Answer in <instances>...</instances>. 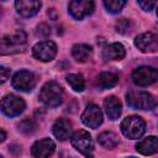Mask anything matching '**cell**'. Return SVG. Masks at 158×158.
<instances>
[{
    "label": "cell",
    "instance_id": "obj_29",
    "mask_svg": "<svg viewBox=\"0 0 158 158\" xmlns=\"http://www.w3.org/2000/svg\"><path fill=\"white\" fill-rule=\"evenodd\" d=\"M157 16H158V9H157Z\"/></svg>",
    "mask_w": 158,
    "mask_h": 158
},
{
    "label": "cell",
    "instance_id": "obj_21",
    "mask_svg": "<svg viewBox=\"0 0 158 158\" xmlns=\"http://www.w3.org/2000/svg\"><path fill=\"white\" fill-rule=\"evenodd\" d=\"M118 83V77L110 72H104L98 77V85L101 89H110L114 88Z\"/></svg>",
    "mask_w": 158,
    "mask_h": 158
},
{
    "label": "cell",
    "instance_id": "obj_14",
    "mask_svg": "<svg viewBox=\"0 0 158 158\" xmlns=\"http://www.w3.org/2000/svg\"><path fill=\"white\" fill-rule=\"evenodd\" d=\"M25 43H26V33L23 31H17L12 36H5L1 41L2 53L5 52V49H10V48H11V52L19 51L21 47L25 46Z\"/></svg>",
    "mask_w": 158,
    "mask_h": 158
},
{
    "label": "cell",
    "instance_id": "obj_22",
    "mask_svg": "<svg viewBox=\"0 0 158 158\" xmlns=\"http://www.w3.org/2000/svg\"><path fill=\"white\" fill-rule=\"evenodd\" d=\"M67 83L70 85V88L74 91H83L85 89V79L81 74H77V73H70L65 77Z\"/></svg>",
    "mask_w": 158,
    "mask_h": 158
},
{
    "label": "cell",
    "instance_id": "obj_13",
    "mask_svg": "<svg viewBox=\"0 0 158 158\" xmlns=\"http://www.w3.org/2000/svg\"><path fill=\"white\" fill-rule=\"evenodd\" d=\"M54 149H56V144L51 138H42V139L33 143L31 153L33 157L44 158V157L52 156Z\"/></svg>",
    "mask_w": 158,
    "mask_h": 158
},
{
    "label": "cell",
    "instance_id": "obj_9",
    "mask_svg": "<svg viewBox=\"0 0 158 158\" xmlns=\"http://www.w3.org/2000/svg\"><path fill=\"white\" fill-rule=\"evenodd\" d=\"M69 14L77 19L83 20L89 16L94 10V0H70L68 6Z\"/></svg>",
    "mask_w": 158,
    "mask_h": 158
},
{
    "label": "cell",
    "instance_id": "obj_18",
    "mask_svg": "<svg viewBox=\"0 0 158 158\" xmlns=\"http://www.w3.org/2000/svg\"><path fill=\"white\" fill-rule=\"evenodd\" d=\"M137 152L144 156H151L158 152V137L156 136H148L144 139L139 141L136 144Z\"/></svg>",
    "mask_w": 158,
    "mask_h": 158
},
{
    "label": "cell",
    "instance_id": "obj_5",
    "mask_svg": "<svg viewBox=\"0 0 158 158\" xmlns=\"http://www.w3.org/2000/svg\"><path fill=\"white\" fill-rule=\"evenodd\" d=\"M158 79V70L149 65H141L132 73V81L138 86H147L156 83Z\"/></svg>",
    "mask_w": 158,
    "mask_h": 158
},
{
    "label": "cell",
    "instance_id": "obj_1",
    "mask_svg": "<svg viewBox=\"0 0 158 158\" xmlns=\"http://www.w3.org/2000/svg\"><path fill=\"white\" fill-rule=\"evenodd\" d=\"M40 100L48 107H57L63 101V89L56 81H47L41 91H40Z\"/></svg>",
    "mask_w": 158,
    "mask_h": 158
},
{
    "label": "cell",
    "instance_id": "obj_12",
    "mask_svg": "<svg viewBox=\"0 0 158 158\" xmlns=\"http://www.w3.org/2000/svg\"><path fill=\"white\" fill-rule=\"evenodd\" d=\"M41 0H16L15 7L16 11L23 17L35 16L41 9Z\"/></svg>",
    "mask_w": 158,
    "mask_h": 158
},
{
    "label": "cell",
    "instance_id": "obj_27",
    "mask_svg": "<svg viewBox=\"0 0 158 158\" xmlns=\"http://www.w3.org/2000/svg\"><path fill=\"white\" fill-rule=\"evenodd\" d=\"M0 73H1V83H5L6 79H7V77L10 75V69H7L4 65H1L0 67Z\"/></svg>",
    "mask_w": 158,
    "mask_h": 158
},
{
    "label": "cell",
    "instance_id": "obj_30",
    "mask_svg": "<svg viewBox=\"0 0 158 158\" xmlns=\"http://www.w3.org/2000/svg\"><path fill=\"white\" fill-rule=\"evenodd\" d=\"M2 1H5V0H2Z\"/></svg>",
    "mask_w": 158,
    "mask_h": 158
},
{
    "label": "cell",
    "instance_id": "obj_7",
    "mask_svg": "<svg viewBox=\"0 0 158 158\" xmlns=\"http://www.w3.org/2000/svg\"><path fill=\"white\" fill-rule=\"evenodd\" d=\"M12 86L19 91H31L36 85V79L30 70H19L14 74L11 79Z\"/></svg>",
    "mask_w": 158,
    "mask_h": 158
},
{
    "label": "cell",
    "instance_id": "obj_19",
    "mask_svg": "<svg viewBox=\"0 0 158 158\" xmlns=\"http://www.w3.org/2000/svg\"><path fill=\"white\" fill-rule=\"evenodd\" d=\"M91 54V47L85 43H77L72 47V56L77 62H85Z\"/></svg>",
    "mask_w": 158,
    "mask_h": 158
},
{
    "label": "cell",
    "instance_id": "obj_2",
    "mask_svg": "<svg viewBox=\"0 0 158 158\" xmlns=\"http://www.w3.org/2000/svg\"><path fill=\"white\" fill-rule=\"evenodd\" d=\"M121 131L125 137L130 139H137L143 136L146 132V122L142 117L131 115L123 118L121 122Z\"/></svg>",
    "mask_w": 158,
    "mask_h": 158
},
{
    "label": "cell",
    "instance_id": "obj_25",
    "mask_svg": "<svg viewBox=\"0 0 158 158\" xmlns=\"http://www.w3.org/2000/svg\"><path fill=\"white\" fill-rule=\"evenodd\" d=\"M131 27H132V23H131V21L127 20V19H120V20L116 22V25H115L116 31H117L118 33H122V35L130 32V31H131Z\"/></svg>",
    "mask_w": 158,
    "mask_h": 158
},
{
    "label": "cell",
    "instance_id": "obj_16",
    "mask_svg": "<svg viewBox=\"0 0 158 158\" xmlns=\"http://www.w3.org/2000/svg\"><path fill=\"white\" fill-rule=\"evenodd\" d=\"M52 132L59 141H65L72 135V125L65 118H58L52 127Z\"/></svg>",
    "mask_w": 158,
    "mask_h": 158
},
{
    "label": "cell",
    "instance_id": "obj_26",
    "mask_svg": "<svg viewBox=\"0 0 158 158\" xmlns=\"http://www.w3.org/2000/svg\"><path fill=\"white\" fill-rule=\"evenodd\" d=\"M137 2L144 11H151L156 5V0H137Z\"/></svg>",
    "mask_w": 158,
    "mask_h": 158
},
{
    "label": "cell",
    "instance_id": "obj_10",
    "mask_svg": "<svg viewBox=\"0 0 158 158\" xmlns=\"http://www.w3.org/2000/svg\"><path fill=\"white\" fill-rule=\"evenodd\" d=\"M135 46L146 53H153L158 51V35L153 32H144L135 38Z\"/></svg>",
    "mask_w": 158,
    "mask_h": 158
},
{
    "label": "cell",
    "instance_id": "obj_3",
    "mask_svg": "<svg viewBox=\"0 0 158 158\" xmlns=\"http://www.w3.org/2000/svg\"><path fill=\"white\" fill-rule=\"evenodd\" d=\"M127 105L136 110H152L154 107V100L147 91H130L126 95Z\"/></svg>",
    "mask_w": 158,
    "mask_h": 158
},
{
    "label": "cell",
    "instance_id": "obj_6",
    "mask_svg": "<svg viewBox=\"0 0 158 158\" xmlns=\"http://www.w3.org/2000/svg\"><path fill=\"white\" fill-rule=\"evenodd\" d=\"M25 106H26L25 101L20 96L14 94H9L4 96L1 100V110L9 117L19 116L25 110Z\"/></svg>",
    "mask_w": 158,
    "mask_h": 158
},
{
    "label": "cell",
    "instance_id": "obj_11",
    "mask_svg": "<svg viewBox=\"0 0 158 158\" xmlns=\"http://www.w3.org/2000/svg\"><path fill=\"white\" fill-rule=\"evenodd\" d=\"M81 121L90 128H98L102 122V112L100 107L95 104L86 105L84 112L81 114Z\"/></svg>",
    "mask_w": 158,
    "mask_h": 158
},
{
    "label": "cell",
    "instance_id": "obj_17",
    "mask_svg": "<svg viewBox=\"0 0 158 158\" xmlns=\"http://www.w3.org/2000/svg\"><path fill=\"white\" fill-rule=\"evenodd\" d=\"M104 109L110 120H116L121 115L122 104L116 96H107L104 100Z\"/></svg>",
    "mask_w": 158,
    "mask_h": 158
},
{
    "label": "cell",
    "instance_id": "obj_23",
    "mask_svg": "<svg viewBox=\"0 0 158 158\" xmlns=\"http://www.w3.org/2000/svg\"><path fill=\"white\" fill-rule=\"evenodd\" d=\"M127 0H102L104 6L106 7V10L111 14H117L120 12L123 6L126 5Z\"/></svg>",
    "mask_w": 158,
    "mask_h": 158
},
{
    "label": "cell",
    "instance_id": "obj_24",
    "mask_svg": "<svg viewBox=\"0 0 158 158\" xmlns=\"http://www.w3.org/2000/svg\"><path fill=\"white\" fill-rule=\"evenodd\" d=\"M17 127H19V131L22 132V133H25V135H30V133H33L36 131V123L31 118L22 120L17 125Z\"/></svg>",
    "mask_w": 158,
    "mask_h": 158
},
{
    "label": "cell",
    "instance_id": "obj_28",
    "mask_svg": "<svg viewBox=\"0 0 158 158\" xmlns=\"http://www.w3.org/2000/svg\"><path fill=\"white\" fill-rule=\"evenodd\" d=\"M0 132H1V138H0V141H1V142H4V141H5V137H6V133H5V131H4L2 128H1V131H0Z\"/></svg>",
    "mask_w": 158,
    "mask_h": 158
},
{
    "label": "cell",
    "instance_id": "obj_4",
    "mask_svg": "<svg viewBox=\"0 0 158 158\" xmlns=\"http://www.w3.org/2000/svg\"><path fill=\"white\" fill-rule=\"evenodd\" d=\"M70 142H72V146L81 154H84L86 157L93 154L94 144H93L91 136L88 131H85V130L75 131L70 137Z\"/></svg>",
    "mask_w": 158,
    "mask_h": 158
},
{
    "label": "cell",
    "instance_id": "obj_15",
    "mask_svg": "<svg viewBox=\"0 0 158 158\" xmlns=\"http://www.w3.org/2000/svg\"><path fill=\"white\" fill-rule=\"evenodd\" d=\"M125 56H126V49L118 42L110 43L106 47H104V49H102V58L106 62L107 60H120Z\"/></svg>",
    "mask_w": 158,
    "mask_h": 158
},
{
    "label": "cell",
    "instance_id": "obj_8",
    "mask_svg": "<svg viewBox=\"0 0 158 158\" xmlns=\"http://www.w3.org/2000/svg\"><path fill=\"white\" fill-rule=\"evenodd\" d=\"M32 54L35 58L42 62H49L52 60L57 54V46L53 41H41L36 43L32 48Z\"/></svg>",
    "mask_w": 158,
    "mask_h": 158
},
{
    "label": "cell",
    "instance_id": "obj_20",
    "mask_svg": "<svg viewBox=\"0 0 158 158\" xmlns=\"http://www.w3.org/2000/svg\"><path fill=\"white\" fill-rule=\"evenodd\" d=\"M98 142L100 143V146H102L104 148L107 149H112L118 144V137L116 133L111 132V131H105L101 132L98 137Z\"/></svg>",
    "mask_w": 158,
    "mask_h": 158
}]
</instances>
